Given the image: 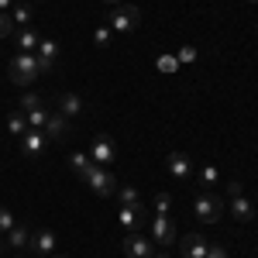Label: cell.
I'll return each mask as SVG.
<instances>
[{
	"label": "cell",
	"instance_id": "obj_1",
	"mask_svg": "<svg viewBox=\"0 0 258 258\" xmlns=\"http://www.w3.org/2000/svg\"><path fill=\"white\" fill-rule=\"evenodd\" d=\"M38 76H41V69H38V55H35V52L14 55V62H11V83L28 86V83H35Z\"/></svg>",
	"mask_w": 258,
	"mask_h": 258
},
{
	"label": "cell",
	"instance_id": "obj_2",
	"mask_svg": "<svg viewBox=\"0 0 258 258\" xmlns=\"http://www.w3.org/2000/svg\"><path fill=\"white\" fill-rule=\"evenodd\" d=\"M83 182H86L97 197H114V193H117V179L110 176L107 165H90V172L83 176Z\"/></svg>",
	"mask_w": 258,
	"mask_h": 258
},
{
	"label": "cell",
	"instance_id": "obj_3",
	"mask_svg": "<svg viewBox=\"0 0 258 258\" xmlns=\"http://www.w3.org/2000/svg\"><path fill=\"white\" fill-rule=\"evenodd\" d=\"M138 24H141V11L135 4H120L110 11V31H117V35H131Z\"/></svg>",
	"mask_w": 258,
	"mask_h": 258
},
{
	"label": "cell",
	"instance_id": "obj_4",
	"mask_svg": "<svg viewBox=\"0 0 258 258\" xmlns=\"http://www.w3.org/2000/svg\"><path fill=\"white\" fill-rule=\"evenodd\" d=\"M193 210H197V217L203 220V224H217L220 214L227 210V203H224L220 197H214V193H203V197H197Z\"/></svg>",
	"mask_w": 258,
	"mask_h": 258
},
{
	"label": "cell",
	"instance_id": "obj_5",
	"mask_svg": "<svg viewBox=\"0 0 258 258\" xmlns=\"http://www.w3.org/2000/svg\"><path fill=\"white\" fill-rule=\"evenodd\" d=\"M165 165H169V176L176 179V182H189V179H193V159H189L186 152H172V155L165 159Z\"/></svg>",
	"mask_w": 258,
	"mask_h": 258
},
{
	"label": "cell",
	"instance_id": "obj_6",
	"mask_svg": "<svg viewBox=\"0 0 258 258\" xmlns=\"http://www.w3.org/2000/svg\"><path fill=\"white\" fill-rule=\"evenodd\" d=\"M152 241L155 244H176V224L169 220V214H155V220H152Z\"/></svg>",
	"mask_w": 258,
	"mask_h": 258
},
{
	"label": "cell",
	"instance_id": "obj_7",
	"mask_svg": "<svg viewBox=\"0 0 258 258\" xmlns=\"http://www.w3.org/2000/svg\"><path fill=\"white\" fill-rule=\"evenodd\" d=\"M124 255L127 258H152L155 255V241L145 234H127L124 238Z\"/></svg>",
	"mask_w": 258,
	"mask_h": 258
},
{
	"label": "cell",
	"instance_id": "obj_8",
	"mask_svg": "<svg viewBox=\"0 0 258 258\" xmlns=\"http://www.w3.org/2000/svg\"><path fill=\"white\" fill-rule=\"evenodd\" d=\"M45 148H48V138H45V131H24L21 135V152L28 155V159H41L45 155Z\"/></svg>",
	"mask_w": 258,
	"mask_h": 258
},
{
	"label": "cell",
	"instance_id": "obj_9",
	"mask_svg": "<svg viewBox=\"0 0 258 258\" xmlns=\"http://www.w3.org/2000/svg\"><path fill=\"white\" fill-rule=\"evenodd\" d=\"M41 131H45L48 141H66L69 135H73V124H69V117H62L59 110H55V114H48V120H45Z\"/></svg>",
	"mask_w": 258,
	"mask_h": 258
},
{
	"label": "cell",
	"instance_id": "obj_10",
	"mask_svg": "<svg viewBox=\"0 0 258 258\" xmlns=\"http://www.w3.org/2000/svg\"><path fill=\"white\" fill-rule=\"evenodd\" d=\"M120 227L127 231V234H141V224H145V203L141 207H120Z\"/></svg>",
	"mask_w": 258,
	"mask_h": 258
},
{
	"label": "cell",
	"instance_id": "obj_11",
	"mask_svg": "<svg viewBox=\"0 0 258 258\" xmlns=\"http://www.w3.org/2000/svg\"><path fill=\"white\" fill-rule=\"evenodd\" d=\"M114 155H117V148H114V141L107 138V135H100V138L93 141V148H90L93 165H110V162H114Z\"/></svg>",
	"mask_w": 258,
	"mask_h": 258
},
{
	"label": "cell",
	"instance_id": "obj_12",
	"mask_svg": "<svg viewBox=\"0 0 258 258\" xmlns=\"http://www.w3.org/2000/svg\"><path fill=\"white\" fill-rule=\"evenodd\" d=\"M55 244H59V241H55V234H52V231H35V234H31V241H28V248H31V251H35V255H55Z\"/></svg>",
	"mask_w": 258,
	"mask_h": 258
},
{
	"label": "cell",
	"instance_id": "obj_13",
	"mask_svg": "<svg viewBox=\"0 0 258 258\" xmlns=\"http://www.w3.org/2000/svg\"><path fill=\"white\" fill-rule=\"evenodd\" d=\"M179 244H182V258H207V251H210V241L203 238V234H189Z\"/></svg>",
	"mask_w": 258,
	"mask_h": 258
},
{
	"label": "cell",
	"instance_id": "obj_14",
	"mask_svg": "<svg viewBox=\"0 0 258 258\" xmlns=\"http://www.w3.org/2000/svg\"><path fill=\"white\" fill-rule=\"evenodd\" d=\"M55 110H59L62 117H80L83 114V100L76 97V93H62V97L55 100Z\"/></svg>",
	"mask_w": 258,
	"mask_h": 258
},
{
	"label": "cell",
	"instance_id": "obj_15",
	"mask_svg": "<svg viewBox=\"0 0 258 258\" xmlns=\"http://www.w3.org/2000/svg\"><path fill=\"white\" fill-rule=\"evenodd\" d=\"M231 214H234V220H241V224H248V220L255 217V203L244 197H231Z\"/></svg>",
	"mask_w": 258,
	"mask_h": 258
},
{
	"label": "cell",
	"instance_id": "obj_16",
	"mask_svg": "<svg viewBox=\"0 0 258 258\" xmlns=\"http://www.w3.org/2000/svg\"><path fill=\"white\" fill-rule=\"evenodd\" d=\"M14 41H18L21 52H35L41 38H38V31H35V28H14Z\"/></svg>",
	"mask_w": 258,
	"mask_h": 258
},
{
	"label": "cell",
	"instance_id": "obj_17",
	"mask_svg": "<svg viewBox=\"0 0 258 258\" xmlns=\"http://www.w3.org/2000/svg\"><path fill=\"white\" fill-rule=\"evenodd\" d=\"M11 21H14V28H31V4L24 0V4H14L11 7Z\"/></svg>",
	"mask_w": 258,
	"mask_h": 258
},
{
	"label": "cell",
	"instance_id": "obj_18",
	"mask_svg": "<svg viewBox=\"0 0 258 258\" xmlns=\"http://www.w3.org/2000/svg\"><path fill=\"white\" fill-rule=\"evenodd\" d=\"M7 244H11V248H28V241H31V231H28V227H21V224H14V227H11V231H7Z\"/></svg>",
	"mask_w": 258,
	"mask_h": 258
},
{
	"label": "cell",
	"instance_id": "obj_19",
	"mask_svg": "<svg viewBox=\"0 0 258 258\" xmlns=\"http://www.w3.org/2000/svg\"><path fill=\"white\" fill-rule=\"evenodd\" d=\"M90 165H93V159H90V155H83V152H76V155H69V169H73V172H76V176H86V172H90Z\"/></svg>",
	"mask_w": 258,
	"mask_h": 258
},
{
	"label": "cell",
	"instance_id": "obj_20",
	"mask_svg": "<svg viewBox=\"0 0 258 258\" xmlns=\"http://www.w3.org/2000/svg\"><path fill=\"white\" fill-rule=\"evenodd\" d=\"M18 103H21V114H31V110H38V107H45V100H41L38 93H31V90H24V97H21Z\"/></svg>",
	"mask_w": 258,
	"mask_h": 258
},
{
	"label": "cell",
	"instance_id": "obj_21",
	"mask_svg": "<svg viewBox=\"0 0 258 258\" xmlns=\"http://www.w3.org/2000/svg\"><path fill=\"white\" fill-rule=\"evenodd\" d=\"M7 131H11V135H24V131H28V117H24V114H21V110H14V114H11V117H7Z\"/></svg>",
	"mask_w": 258,
	"mask_h": 258
},
{
	"label": "cell",
	"instance_id": "obj_22",
	"mask_svg": "<svg viewBox=\"0 0 258 258\" xmlns=\"http://www.w3.org/2000/svg\"><path fill=\"white\" fill-rule=\"evenodd\" d=\"M117 197H120V207H141V197H138L135 186H120Z\"/></svg>",
	"mask_w": 258,
	"mask_h": 258
},
{
	"label": "cell",
	"instance_id": "obj_23",
	"mask_svg": "<svg viewBox=\"0 0 258 258\" xmlns=\"http://www.w3.org/2000/svg\"><path fill=\"white\" fill-rule=\"evenodd\" d=\"M48 114H52V110H45V107L31 110V114H24V117H28V127H31V131H41V127H45V120H48Z\"/></svg>",
	"mask_w": 258,
	"mask_h": 258
},
{
	"label": "cell",
	"instance_id": "obj_24",
	"mask_svg": "<svg viewBox=\"0 0 258 258\" xmlns=\"http://www.w3.org/2000/svg\"><path fill=\"white\" fill-rule=\"evenodd\" d=\"M217 179H220V172L214 165H203L200 169V186H217Z\"/></svg>",
	"mask_w": 258,
	"mask_h": 258
},
{
	"label": "cell",
	"instance_id": "obj_25",
	"mask_svg": "<svg viewBox=\"0 0 258 258\" xmlns=\"http://www.w3.org/2000/svg\"><path fill=\"white\" fill-rule=\"evenodd\" d=\"M155 66H159L162 73H176V69H179V59H176V55H159V59H155Z\"/></svg>",
	"mask_w": 258,
	"mask_h": 258
},
{
	"label": "cell",
	"instance_id": "obj_26",
	"mask_svg": "<svg viewBox=\"0 0 258 258\" xmlns=\"http://www.w3.org/2000/svg\"><path fill=\"white\" fill-rule=\"evenodd\" d=\"M11 35H14V21L7 11H0V38H11Z\"/></svg>",
	"mask_w": 258,
	"mask_h": 258
},
{
	"label": "cell",
	"instance_id": "obj_27",
	"mask_svg": "<svg viewBox=\"0 0 258 258\" xmlns=\"http://www.w3.org/2000/svg\"><path fill=\"white\" fill-rule=\"evenodd\" d=\"M11 227H14V214H11L7 207H0V234H7Z\"/></svg>",
	"mask_w": 258,
	"mask_h": 258
},
{
	"label": "cell",
	"instance_id": "obj_28",
	"mask_svg": "<svg viewBox=\"0 0 258 258\" xmlns=\"http://www.w3.org/2000/svg\"><path fill=\"white\" fill-rule=\"evenodd\" d=\"M169 207H172V197L169 193H159L155 197V214H169Z\"/></svg>",
	"mask_w": 258,
	"mask_h": 258
},
{
	"label": "cell",
	"instance_id": "obj_29",
	"mask_svg": "<svg viewBox=\"0 0 258 258\" xmlns=\"http://www.w3.org/2000/svg\"><path fill=\"white\" fill-rule=\"evenodd\" d=\"M179 66H182V62H197V48H193V45H186V48H179Z\"/></svg>",
	"mask_w": 258,
	"mask_h": 258
},
{
	"label": "cell",
	"instance_id": "obj_30",
	"mask_svg": "<svg viewBox=\"0 0 258 258\" xmlns=\"http://www.w3.org/2000/svg\"><path fill=\"white\" fill-rule=\"evenodd\" d=\"M93 41H97V45H107V41H110V28H107V24H103V28H97Z\"/></svg>",
	"mask_w": 258,
	"mask_h": 258
},
{
	"label": "cell",
	"instance_id": "obj_31",
	"mask_svg": "<svg viewBox=\"0 0 258 258\" xmlns=\"http://www.w3.org/2000/svg\"><path fill=\"white\" fill-rule=\"evenodd\" d=\"M207 258H231V255H227V251H224L220 244H210V251H207Z\"/></svg>",
	"mask_w": 258,
	"mask_h": 258
},
{
	"label": "cell",
	"instance_id": "obj_32",
	"mask_svg": "<svg viewBox=\"0 0 258 258\" xmlns=\"http://www.w3.org/2000/svg\"><path fill=\"white\" fill-rule=\"evenodd\" d=\"M244 189H241V182H227V197H241Z\"/></svg>",
	"mask_w": 258,
	"mask_h": 258
},
{
	"label": "cell",
	"instance_id": "obj_33",
	"mask_svg": "<svg viewBox=\"0 0 258 258\" xmlns=\"http://www.w3.org/2000/svg\"><path fill=\"white\" fill-rule=\"evenodd\" d=\"M14 7V0H0V11H11Z\"/></svg>",
	"mask_w": 258,
	"mask_h": 258
},
{
	"label": "cell",
	"instance_id": "obj_34",
	"mask_svg": "<svg viewBox=\"0 0 258 258\" xmlns=\"http://www.w3.org/2000/svg\"><path fill=\"white\" fill-rule=\"evenodd\" d=\"M103 4H107V7H120L124 0H103Z\"/></svg>",
	"mask_w": 258,
	"mask_h": 258
},
{
	"label": "cell",
	"instance_id": "obj_35",
	"mask_svg": "<svg viewBox=\"0 0 258 258\" xmlns=\"http://www.w3.org/2000/svg\"><path fill=\"white\" fill-rule=\"evenodd\" d=\"M152 258H169V255H152Z\"/></svg>",
	"mask_w": 258,
	"mask_h": 258
},
{
	"label": "cell",
	"instance_id": "obj_36",
	"mask_svg": "<svg viewBox=\"0 0 258 258\" xmlns=\"http://www.w3.org/2000/svg\"><path fill=\"white\" fill-rule=\"evenodd\" d=\"M4 244H7V241H4V238H0V248H4Z\"/></svg>",
	"mask_w": 258,
	"mask_h": 258
},
{
	"label": "cell",
	"instance_id": "obj_37",
	"mask_svg": "<svg viewBox=\"0 0 258 258\" xmlns=\"http://www.w3.org/2000/svg\"><path fill=\"white\" fill-rule=\"evenodd\" d=\"M48 258H62V255H48Z\"/></svg>",
	"mask_w": 258,
	"mask_h": 258
},
{
	"label": "cell",
	"instance_id": "obj_38",
	"mask_svg": "<svg viewBox=\"0 0 258 258\" xmlns=\"http://www.w3.org/2000/svg\"><path fill=\"white\" fill-rule=\"evenodd\" d=\"M251 4H258V0H251Z\"/></svg>",
	"mask_w": 258,
	"mask_h": 258
}]
</instances>
